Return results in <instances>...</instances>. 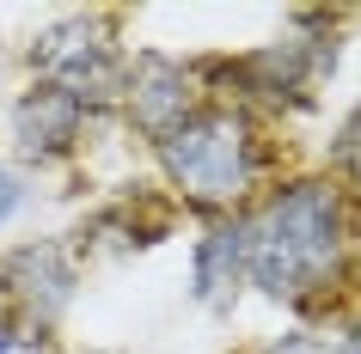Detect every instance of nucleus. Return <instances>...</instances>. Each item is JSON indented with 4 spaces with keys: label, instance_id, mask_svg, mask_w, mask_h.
Instances as JSON below:
<instances>
[{
    "label": "nucleus",
    "instance_id": "14",
    "mask_svg": "<svg viewBox=\"0 0 361 354\" xmlns=\"http://www.w3.org/2000/svg\"><path fill=\"white\" fill-rule=\"evenodd\" d=\"M343 336H355V342H361V312L349 317V324H343Z\"/></svg>",
    "mask_w": 361,
    "mask_h": 354
},
{
    "label": "nucleus",
    "instance_id": "11",
    "mask_svg": "<svg viewBox=\"0 0 361 354\" xmlns=\"http://www.w3.org/2000/svg\"><path fill=\"white\" fill-rule=\"evenodd\" d=\"M19 208H25V177H19L13 165H6V159H0V226L13 220Z\"/></svg>",
    "mask_w": 361,
    "mask_h": 354
},
{
    "label": "nucleus",
    "instance_id": "8",
    "mask_svg": "<svg viewBox=\"0 0 361 354\" xmlns=\"http://www.w3.org/2000/svg\"><path fill=\"white\" fill-rule=\"evenodd\" d=\"M245 287H251L245 214H221V220H209L202 239L190 244V293H196L202 312H233Z\"/></svg>",
    "mask_w": 361,
    "mask_h": 354
},
{
    "label": "nucleus",
    "instance_id": "15",
    "mask_svg": "<svg viewBox=\"0 0 361 354\" xmlns=\"http://www.w3.org/2000/svg\"><path fill=\"white\" fill-rule=\"evenodd\" d=\"M264 354H282V348H264Z\"/></svg>",
    "mask_w": 361,
    "mask_h": 354
},
{
    "label": "nucleus",
    "instance_id": "9",
    "mask_svg": "<svg viewBox=\"0 0 361 354\" xmlns=\"http://www.w3.org/2000/svg\"><path fill=\"white\" fill-rule=\"evenodd\" d=\"M171 232V202H153L141 189H123L104 208L86 214L80 226V251H147Z\"/></svg>",
    "mask_w": 361,
    "mask_h": 354
},
{
    "label": "nucleus",
    "instance_id": "4",
    "mask_svg": "<svg viewBox=\"0 0 361 354\" xmlns=\"http://www.w3.org/2000/svg\"><path fill=\"white\" fill-rule=\"evenodd\" d=\"M25 68H31V80H49L74 104H86V116H104L123 98L129 56H123V43H116L104 13H61V19H49L31 37Z\"/></svg>",
    "mask_w": 361,
    "mask_h": 354
},
{
    "label": "nucleus",
    "instance_id": "6",
    "mask_svg": "<svg viewBox=\"0 0 361 354\" xmlns=\"http://www.w3.org/2000/svg\"><path fill=\"white\" fill-rule=\"evenodd\" d=\"M86 129H92V116L86 104L49 86V80H25V92L13 98V110H6V134H13V153H19L25 165H68L80 147H86Z\"/></svg>",
    "mask_w": 361,
    "mask_h": 354
},
{
    "label": "nucleus",
    "instance_id": "3",
    "mask_svg": "<svg viewBox=\"0 0 361 354\" xmlns=\"http://www.w3.org/2000/svg\"><path fill=\"white\" fill-rule=\"evenodd\" d=\"M337 19L331 13H300L276 43L245 49V56L196 61V80H209L221 104H264V110H306L319 98V80L337 68Z\"/></svg>",
    "mask_w": 361,
    "mask_h": 354
},
{
    "label": "nucleus",
    "instance_id": "1",
    "mask_svg": "<svg viewBox=\"0 0 361 354\" xmlns=\"http://www.w3.org/2000/svg\"><path fill=\"white\" fill-rule=\"evenodd\" d=\"M245 239L251 287L269 305L312 312L349 281V257H355L349 189L337 177H294L245 214Z\"/></svg>",
    "mask_w": 361,
    "mask_h": 354
},
{
    "label": "nucleus",
    "instance_id": "10",
    "mask_svg": "<svg viewBox=\"0 0 361 354\" xmlns=\"http://www.w3.org/2000/svg\"><path fill=\"white\" fill-rule=\"evenodd\" d=\"M331 159H337V171H343V189H355V196H361V110L337 129V141H331Z\"/></svg>",
    "mask_w": 361,
    "mask_h": 354
},
{
    "label": "nucleus",
    "instance_id": "7",
    "mask_svg": "<svg viewBox=\"0 0 361 354\" xmlns=\"http://www.w3.org/2000/svg\"><path fill=\"white\" fill-rule=\"evenodd\" d=\"M196 104H202V86H196V68H190V61L166 56V49H135V56H129L116 110L129 116L147 141H159L166 129H178Z\"/></svg>",
    "mask_w": 361,
    "mask_h": 354
},
{
    "label": "nucleus",
    "instance_id": "13",
    "mask_svg": "<svg viewBox=\"0 0 361 354\" xmlns=\"http://www.w3.org/2000/svg\"><path fill=\"white\" fill-rule=\"evenodd\" d=\"M324 354H361V342H355V336H337V342H331Z\"/></svg>",
    "mask_w": 361,
    "mask_h": 354
},
{
    "label": "nucleus",
    "instance_id": "5",
    "mask_svg": "<svg viewBox=\"0 0 361 354\" xmlns=\"http://www.w3.org/2000/svg\"><path fill=\"white\" fill-rule=\"evenodd\" d=\"M0 293H6V324L19 342L49 336L68 317L80 293V251L68 239H25L0 257Z\"/></svg>",
    "mask_w": 361,
    "mask_h": 354
},
{
    "label": "nucleus",
    "instance_id": "2",
    "mask_svg": "<svg viewBox=\"0 0 361 354\" xmlns=\"http://www.w3.org/2000/svg\"><path fill=\"white\" fill-rule=\"evenodd\" d=\"M153 159L166 171V189L178 208H190L202 220L239 214L251 189L264 184V141L251 129V110L202 98L178 129L153 141Z\"/></svg>",
    "mask_w": 361,
    "mask_h": 354
},
{
    "label": "nucleus",
    "instance_id": "12",
    "mask_svg": "<svg viewBox=\"0 0 361 354\" xmlns=\"http://www.w3.org/2000/svg\"><path fill=\"white\" fill-rule=\"evenodd\" d=\"M13 348H25V342H19V330H13V324L0 317V354H13Z\"/></svg>",
    "mask_w": 361,
    "mask_h": 354
}]
</instances>
